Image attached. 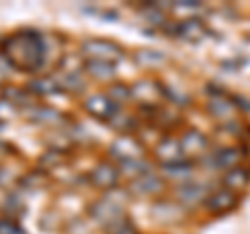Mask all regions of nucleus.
Wrapping results in <instances>:
<instances>
[{
    "label": "nucleus",
    "instance_id": "nucleus-1",
    "mask_svg": "<svg viewBox=\"0 0 250 234\" xmlns=\"http://www.w3.org/2000/svg\"><path fill=\"white\" fill-rule=\"evenodd\" d=\"M231 201H233V197L229 192H219V194H215V197L208 201V207L213 209V211H223L225 207L231 205Z\"/></svg>",
    "mask_w": 250,
    "mask_h": 234
}]
</instances>
